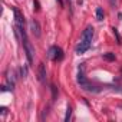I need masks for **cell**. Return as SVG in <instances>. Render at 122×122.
<instances>
[{
    "label": "cell",
    "instance_id": "cell-1",
    "mask_svg": "<svg viewBox=\"0 0 122 122\" xmlns=\"http://www.w3.org/2000/svg\"><path fill=\"white\" fill-rule=\"evenodd\" d=\"M92 39H93V27L92 26H88L83 30V33H82L81 42L76 46V53L78 55H83L85 52H88L89 47L92 46Z\"/></svg>",
    "mask_w": 122,
    "mask_h": 122
},
{
    "label": "cell",
    "instance_id": "cell-2",
    "mask_svg": "<svg viewBox=\"0 0 122 122\" xmlns=\"http://www.w3.org/2000/svg\"><path fill=\"white\" fill-rule=\"evenodd\" d=\"M76 79H78V83L81 85V88L83 91H88V92H99V89L96 86H93V85H91L88 82V79L85 76V65L83 63L79 65V68H78V76H76Z\"/></svg>",
    "mask_w": 122,
    "mask_h": 122
},
{
    "label": "cell",
    "instance_id": "cell-3",
    "mask_svg": "<svg viewBox=\"0 0 122 122\" xmlns=\"http://www.w3.org/2000/svg\"><path fill=\"white\" fill-rule=\"evenodd\" d=\"M23 47H25V53H26V57H27V62L29 65L33 63V56H35V49L32 46V43L29 42V39L26 42H23Z\"/></svg>",
    "mask_w": 122,
    "mask_h": 122
},
{
    "label": "cell",
    "instance_id": "cell-4",
    "mask_svg": "<svg viewBox=\"0 0 122 122\" xmlns=\"http://www.w3.org/2000/svg\"><path fill=\"white\" fill-rule=\"evenodd\" d=\"M30 30H32V33L36 36V37H40V25H39V22L37 20H35V19H32L30 20Z\"/></svg>",
    "mask_w": 122,
    "mask_h": 122
},
{
    "label": "cell",
    "instance_id": "cell-5",
    "mask_svg": "<svg viewBox=\"0 0 122 122\" xmlns=\"http://www.w3.org/2000/svg\"><path fill=\"white\" fill-rule=\"evenodd\" d=\"M37 79H39V82H45L46 81V68H45V63H40L39 68H37Z\"/></svg>",
    "mask_w": 122,
    "mask_h": 122
},
{
    "label": "cell",
    "instance_id": "cell-6",
    "mask_svg": "<svg viewBox=\"0 0 122 122\" xmlns=\"http://www.w3.org/2000/svg\"><path fill=\"white\" fill-rule=\"evenodd\" d=\"M57 47L59 46H50L49 47V52H47V57L50 60H53V62H55V57H56V53H57Z\"/></svg>",
    "mask_w": 122,
    "mask_h": 122
},
{
    "label": "cell",
    "instance_id": "cell-7",
    "mask_svg": "<svg viewBox=\"0 0 122 122\" xmlns=\"http://www.w3.org/2000/svg\"><path fill=\"white\" fill-rule=\"evenodd\" d=\"M103 17H105V13H103V10H102L101 7H98V9H96V19H98L99 22H102V20H103Z\"/></svg>",
    "mask_w": 122,
    "mask_h": 122
},
{
    "label": "cell",
    "instance_id": "cell-8",
    "mask_svg": "<svg viewBox=\"0 0 122 122\" xmlns=\"http://www.w3.org/2000/svg\"><path fill=\"white\" fill-rule=\"evenodd\" d=\"M112 32H113V36L116 37V42H118V45H122V37H121V35H119L118 29H116V27H113V29H112Z\"/></svg>",
    "mask_w": 122,
    "mask_h": 122
},
{
    "label": "cell",
    "instance_id": "cell-9",
    "mask_svg": "<svg viewBox=\"0 0 122 122\" xmlns=\"http://www.w3.org/2000/svg\"><path fill=\"white\" fill-rule=\"evenodd\" d=\"M19 72H20V78H23V79H25V78L27 76V66H25V65H23V66H20Z\"/></svg>",
    "mask_w": 122,
    "mask_h": 122
},
{
    "label": "cell",
    "instance_id": "cell-10",
    "mask_svg": "<svg viewBox=\"0 0 122 122\" xmlns=\"http://www.w3.org/2000/svg\"><path fill=\"white\" fill-rule=\"evenodd\" d=\"M103 59L105 60H109V62H112V60H115V55L108 52V53H103Z\"/></svg>",
    "mask_w": 122,
    "mask_h": 122
},
{
    "label": "cell",
    "instance_id": "cell-11",
    "mask_svg": "<svg viewBox=\"0 0 122 122\" xmlns=\"http://www.w3.org/2000/svg\"><path fill=\"white\" fill-rule=\"evenodd\" d=\"M71 116H72V108L68 106L66 108V115H65V122H69L71 121Z\"/></svg>",
    "mask_w": 122,
    "mask_h": 122
},
{
    "label": "cell",
    "instance_id": "cell-12",
    "mask_svg": "<svg viewBox=\"0 0 122 122\" xmlns=\"http://www.w3.org/2000/svg\"><path fill=\"white\" fill-rule=\"evenodd\" d=\"M50 89H52V96H53V99H56V98H57V88H56L55 85H50Z\"/></svg>",
    "mask_w": 122,
    "mask_h": 122
},
{
    "label": "cell",
    "instance_id": "cell-13",
    "mask_svg": "<svg viewBox=\"0 0 122 122\" xmlns=\"http://www.w3.org/2000/svg\"><path fill=\"white\" fill-rule=\"evenodd\" d=\"M33 5H35V10H36V12H39V10H40V6H39V2H37V0H33Z\"/></svg>",
    "mask_w": 122,
    "mask_h": 122
},
{
    "label": "cell",
    "instance_id": "cell-14",
    "mask_svg": "<svg viewBox=\"0 0 122 122\" xmlns=\"http://www.w3.org/2000/svg\"><path fill=\"white\" fill-rule=\"evenodd\" d=\"M0 112H2V115H5V113H6V108H5V106H3V108H2V109H0Z\"/></svg>",
    "mask_w": 122,
    "mask_h": 122
},
{
    "label": "cell",
    "instance_id": "cell-15",
    "mask_svg": "<svg viewBox=\"0 0 122 122\" xmlns=\"http://www.w3.org/2000/svg\"><path fill=\"white\" fill-rule=\"evenodd\" d=\"M109 3H111L112 6H115V3H116V0H109Z\"/></svg>",
    "mask_w": 122,
    "mask_h": 122
},
{
    "label": "cell",
    "instance_id": "cell-16",
    "mask_svg": "<svg viewBox=\"0 0 122 122\" xmlns=\"http://www.w3.org/2000/svg\"><path fill=\"white\" fill-rule=\"evenodd\" d=\"M57 3H59L60 6H63V0H57Z\"/></svg>",
    "mask_w": 122,
    "mask_h": 122
}]
</instances>
